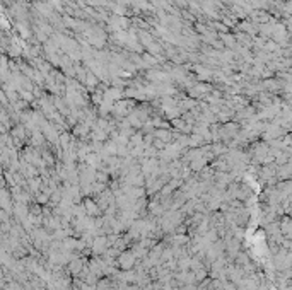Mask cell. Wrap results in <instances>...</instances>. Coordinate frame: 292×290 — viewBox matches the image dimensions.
<instances>
[{"label":"cell","instance_id":"1","mask_svg":"<svg viewBox=\"0 0 292 290\" xmlns=\"http://www.w3.org/2000/svg\"><path fill=\"white\" fill-rule=\"evenodd\" d=\"M116 263H118V266H120V270L128 271V270L135 268L137 263H139V258H137L134 249H132V251H121L116 258Z\"/></svg>","mask_w":292,"mask_h":290},{"label":"cell","instance_id":"2","mask_svg":"<svg viewBox=\"0 0 292 290\" xmlns=\"http://www.w3.org/2000/svg\"><path fill=\"white\" fill-rule=\"evenodd\" d=\"M82 207H84V212H86L87 217L91 218H96L101 215V207H99V203L96 202L94 198H91V196H86V198L82 200Z\"/></svg>","mask_w":292,"mask_h":290},{"label":"cell","instance_id":"3","mask_svg":"<svg viewBox=\"0 0 292 290\" xmlns=\"http://www.w3.org/2000/svg\"><path fill=\"white\" fill-rule=\"evenodd\" d=\"M154 137L159 139V140H162V142H166V144H171L173 139H175V133H173L171 130L159 128V130H154Z\"/></svg>","mask_w":292,"mask_h":290}]
</instances>
